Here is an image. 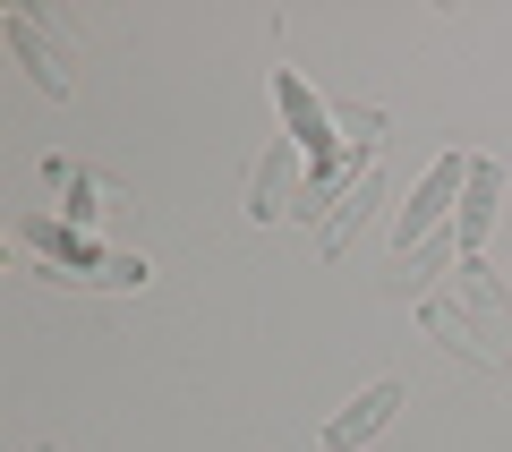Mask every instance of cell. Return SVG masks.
I'll use <instances>...</instances> for the list:
<instances>
[{
  "mask_svg": "<svg viewBox=\"0 0 512 452\" xmlns=\"http://www.w3.org/2000/svg\"><path fill=\"white\" fill-rule=\"evenodd\" d=\"M461 188H470V154H436V171L419 180V197L393 214V239H402V256L410 248H427V239L453 222V205H461Z\"/></svg>",
  "mask_w": 512,
  "mask_h": 452,
  "instance_id": "6da1fadb",
  "label": "cell"
},
{
  "mask_svg": "<svg viewBox=\"0 0 512 452\" xmlns=\"http://www.w3.org/2000/svg\"><path fill=\"white\" fill-rule=\"evenodd\" d=\"M419 316H427V333H436L453 359H478V367L504 359V333L487 325V308H461V299H419Z\"/></svg>",
  "mask_w": 512,
  "mask_h": 452,
  "instance_id": "3957f363",
  "label": "cell"
},
{
  "mask_svg": "<svg viewBox=\"0 0 512 452\" xmlns=\"http://www.w3.org/2000/svg\"><path fill=\"white\" fill-rule=\"evenodd\" d=\"M376 197H384V180H376V171H359V180H350L342 197H333V214H325V231H316V248H325V256H342L350 239H359V222L376 214Z\"/></svg>",
  "mask_w": 512,
  "mask_h": 452,
  "instance_id": "52a82bcc",
  "label": "cell"
},
{
  "mask_svg": "<svg viewBox=\"0 0 512 452\" xmlns=\"http://www.w3.org/2000/svg\"><path fill=\"white\" fill-rule=\"evenodd\" d=\"M333 137H350V145H359V154H376L384 120H376V111H359V103H342V111H333Z\"/></svg>",
  "mask_w": 512,
  "mask_h": 452,
  "instance_id": "30bf717a",
  "label": "cell"
},
{
  "mask_svg": "<svg viewBox=\"0 0 512 452\" xmlns=\"http://www.w3.org/2000/svg\"><path fill=\"white\" fill-rule=\"evenodd\" d=\"M299 163H308V154H299L291 137H274V145H265V163H256V180H248V222H282V214H299V205H291Z\"/></svg>",
  "mask_w": 512,
  "mask_h": 452,
  "instance_id": "277c9868",
  "label": "cell"
},
{
  "mask_svg": "<svg viewBox=\"0 0 512 452\" xmlns=\"http://www.w3.org/2000/svg\"><path fill=\"white\" fill-rule=\"evenodd\" d=\"M35 452H60V444H35Z\"/></svg>",
  "mask_w": 512,
  "mask_h": 452,
  "instance_id": "8fae6325",
  "label": "cell"
},
{
  "mask_svg": "<svg viewBox=\"0 0 512 452\" xmlns=\"http://www.w3.org/2000/svg\"><path fill=\"white\" fill-rule=\"evenodd\" d=\"M393 410H402V384H393V376H384V384H367L359 401H342V410H333V427H325V452H359V444H367V435H376Z\"/></svg>",
  "mask_w": 512,
  "mask_h": 452,
  "instance_id": "5b68a950",
  "label": "cell"
},
{
  "mask_svg": "<svg viewBox=\"0 0 512 452\" xmlns=\"http://www.w3.org/2000/svg\"><path fill=\"white\" fill-rule=\"evenodd\" d=\"M495 197H504V171L478 154V163H470V188H461V205H453V239H461V256H478V239H487V222H495Z\"/></svg>",
  "mask_w": 512,
  "mask_h": 452,
  "instance_id": "8992f818",
  "label": "cell"
},
{
  "mask_svg": "<svg viewBox=\"0 0 512 452\" xmlns=\"http://www.w3.org/2000/svg\"><path fill=\"white\" fill-rule=\"evenodd\" d=\"M444 265H461V239H453V231H436L427 248H410V256H402V273H393L384 290H393V299H410V290H427Z\"/></svg>",
  "mask_w": 512,
  "mask_h": 452,
  "instance_id": "ba28073f",
  "label": "cell"
},
{
  "mask_svg": "<svg viewBox=\"0 0 512 452\" xmlns=\"http://www.w3.org/2000/svg\"><path fill=\"white\" fill-rule=\"evenodd\" d=\"M43 171H52V188H60V205H69V222H77V231H86V222L103 214V188H94V171H77L69 154H52V163H43Z\"/></svg>",
  "mask_w": 512,
  "mask_h": 452,
  "instance_id": "9c48e42d",
  "label": "cell"
},
{
  "mask_svg": "<svg viewBox=\"0 0 512 452\" xmlns=\"http://www.w3.org/2000/svg\"><path fill=\"white\" fill-rule=\"evenodd\" d=\"M0 35H9V52L26 60V77H35L43 94H77V60H69V43L43 35L35 9H9V18H0Z\"/></svg>",
  "mask_w": 512,
  "mask_h": 452,
  "instance_id": "7a4b0ae2",
  "label": "cell"
}]
</instances>
